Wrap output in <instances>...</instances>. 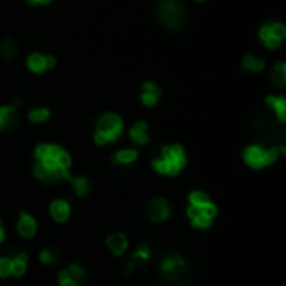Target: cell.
Wrapping results in <instances>:
<instances>
[{
    "label": "cell",
    "mask_w": 286,
    "mask_h": 286,
    "mask_svg": "<svg viewBox=\"0 0 286 286\" xmlns=\"http://www.w3.org/2000/svg\"><path fill=\"white\" fill-rule=\"evenodd\" d=\"M186 216H188V220L191 221V224L194 226V228L206 229V228H209V226L213 224L211 218L206 216V214L201 211V208H196V206H191V204L188 206Z\"/></svg>",
    "instance_id": "cell-11"
},
{
    "label": "cell",
    "mask_w": 286,
    "mask_h": 286,
    "mask_svg": "<svg viewBox=\"0 0 286 286\" xmlns=\"http://www.w3.org/2000/svg\"><path fill=\"white\" fill-rule=\"evenodd\" d=\"M137 156H139V153H137L136 149H121L117 151V153L114 154V158H112V162L114 164H121V166H127V164H132L137 161Z\"/></svg>",
    "instance_id": "cell-19"
},
{
    "label": "cell",
    "mask_w": 286,
    "mask_h": 286,
    "mask_svg": "<svg viewBox=\"0 0 286 286\" xmlns=\"http://www.w3.org/2000/svg\"><path fill=\"white\" fill-rule=\"evenodd\" d=\"M67 271H69V275L72 276V278H75L79 281V283H82L84 278H86V270L81 266V264H77V263H72V264H69V266L65 268Z\"/></svg>",
    "instance_id": "cell-27"
},
{
    "label": "cell",
    "mask_w": 286,
    "mask_h": 286,
    "mask_svg": "<svg viewBox=\"0 0 286 286\" xmlns=\"http://www.w3.org/2000/svg\"><path fill=\"white\" fill-rule=\"evenodd\" d=\"M129 137L136 146H146L149 142V134H147V124L146 123H136L129 129Z\"/></svg>",
    "instance_id": "cell-14"
},
{
    "label": "cell",
    "mask_w": 286,
    "mask_h": 286,
    "mask_svg": "<svg viewBox=\"0 0 286 286\" xmlns=\"http://www.w3.org/2000/svg\"><path fill=\"white\" fill-rule=\"evenodd\" d=\"M149 258H151V248L146 241H141L139 245H137L136 251L132 253L131 259H134V261H137L141 264H144V263L149 261Z\"/></svg>",
    "instance_id": "cell-21"
},
{
    "label": "cell",
    "mask_w": 286,
    "mask_h": 286,
    "mask_svg": "<svg viewBox=\"0 0 286 286\" xmlns=\"http://www.w3.org/2000/svg\"><path fill=\"white\" fill-rule=\"evenodd\" d=\"M189 204L191 206H196V208H203V206L209 204L211 203V199H209V196L206 194L203 191H192L191 194L188 197Z\"/></svg>",
    "instance_id": "cell-23"
},
{
    "label": "cell",
    "mask_w": 286,
    "mask_h": 286,
    "mask_svg": "<svg viewBox=\"0 0 286 286\" xmlns=\"http://www.w3.org/2000/svg\"><path fill=\"white\" fill-rule=\"evenodd\" d=\"M39 259H40V263H44V264H56L59 259V253L56 250H50V248L49 250H42L39 254Z\"/></svg>",
    "instance_id": "cell-26"
},
{
    "label": "cell",
    "mask_w": 286,
    "mask_h": 286,
    "mask_svg": "<svg viewBox=\"0 0 286 286\" xmlns=\"http://www.w3.org/2000/svg\"><path fill=\"white\" fill-rule=\"evenodd\" d=\"M49 213L56 222H65L70 216V204L65 199H54L50 203Z\"/></svg>",
    "instance_id": "cell-12"
},
{
    "label": "cell",
    "mask_w": 286,
    "mask_h": 286,
    "mask_svg": "<svg viewBox=\"0 0 286 286\" xmlns=\"http://www.w3.org/2000/svg\"><path fill=\"white\" fill-rule=\"evenodd\" d=\"M49 117H50V111L47 107H35V109H32V111L29 112V121L37 123V124L45 123Z\"/></svg>",
    "instance_id": "cell-25"
},
{
    "label": "cell",
    "mask_w": 286,
    "mask_h": 286,
    "mask_svg": "<svg viewBox=\"0 0 286 286\" xmlns=\"http://www.w3.org/2000/svg\"><path fill=\"white\" fill-rule=\"evenodd\" d=\"M31 5H47V3H50L52 0H27Z\"/></svg>",
    "instance_id": "cell-31"
},
{
    "label": "cell",
    "mask_w": 286,
    "mask_h": 286,
    "mask_svg": "<svg viewBox=\"0 0 286 286\" xmlns=\"http://www.w3.org/2000/svg\"><path fill=\"white\" fill-rule=\"evenodd\" d=\"M158 20L167 29H179L184 22V7L178 0H162L156 8Z\"/></svg>",
    "instance_id": "cell-4"
},
{
    "label": "cell",
    "mask_w": 286,
    "mask_h": 286,
    "mask_svg": "<svg viewBox=\"0 0 286 286\" xmlns=\"http://www.w3.org/2000/svg\"><path fill=\"white\" fill-rule=\"evenodd\" d=\"M186 164L188 158L184 153V147L179 144H171L164 146L161 149V154L153 161V169L158 171L159 174L178 176L186 167Z\"/></svg>",
    "instance_id": "cell-1"
},
{
    "label": "cell",
    "mask_w": 286,
    "mask_h": 286,
    "mask_svg": "<svg viewBox=\"0 0 286 286\" xmlns=\"http://www.w3.org/2000/svg\"><path fill=\"white\" fill-rule=\"evenodd\" d=\"M57 278H59V285H61V286H79V285H81L77 280L72 278V276L69 275V271H67V270L59 271Z\"/></svg>",
    "instance_id": "cell-28"
},
{
    "label": "cell",
    "mask_w": 286,
    "mask_h": 286,
    "mask_svg": "<svg viewBox=\"0 0 286 286\" xmlns=\"http://www.w3.org/2000/svg\"><path fill=\"white\" fill-rule=\"evenodd\" d=\"M266 104L275 111L276 117H278L280 123L286 121V99L285 95H268Z\"/></svg>",
    "instance_id": "cell-15"
},
{
    "label": "cell",
    "mask_w": 286,
    "mask_h": 286,
    "mask_svg": "<svg viewBox=\"0 0 286 286\" xmlns=\"http://www.w3.org/2000/svg\"><path fill=\"white\" fill-rule=\"evenodd\" d=\"M17 52V45L14 39H3L0 40V56L5 59H12Z\"/></svg>",
    "instance_id": "cell-24"
},
{
    "label": "cell",
    "mask_w": 286,
    "mask_h": 286,
    "mask_svg": "<svg viewBox=\"0 0 286 286\" xmlns=\"http://www.w3.org/2000/svg\"><path fill=\"white\" fill-rule=\"evenodd\" d=\"M27 69L33 74H44L47 70L45 65V56H42L39 52H33L27 57Z\"/></svg>",
    "instance_id": "cell-18"
},
{
    "label": "cell",
    "mask_w": 286,
    "mask_h": 286,
    "mask_svg": "<svg viewBox=\"0 0 286 286\" xmlns=\"http://www.w3.org/2000/svg\"><path fill=\"white\" fill-rule=\"evenodd\" d=\"M281 154H286L285 146H273L266 149L259 144H251L243 151V159L253 169H263V167H268L273 162H276V159Z\"/></svg>",
    "instance_id": "cell-3"
},
{
    "label": "cell",
    "mask_w": 286,
    "mask_h": 286,
    "mask_svg": "<svg viewBox=\"0 0 286 286\" xmlns=\"http://www.w3.org/2000/svg\"><path fill=\"white\" fill-rule=\"evenodd\" d=\"M3 238H5V229H3L2 222H0V243L3 241Z\"/></svg>",
    "instance_id": "cell-32"
},
{
    "label": "cell",
    "mask_w": 286,
    "mask_h": 286,
    "mask_svg": "<svg viewBox=\"0 0 286 286\" xmlns=\"http://www.w3.org/2000/svg\"><path fill=\"white\" fill-rule=\"evenodd\" d=\"M124 123L123 117L114 114V112H106L97 119L94 132V142L97 146H106L109 142H114L123 136Z\"/></svg>",
    "instance_id": "cell-2"
},
{
    "label": "cell",
    "mask_w": 286,
    "mask_h": 286,
    "mask_svg": "<svg viewBox=\"0 0 286 286\" xmlns=\"http://www.w3.org/2000/svg\"><path fill=\"white\" fill-rule=\"evenodd\" d=\"M17 231L19 234L25 239H31L35 236L37 233V222L33 220L32 214H29L27 211H20L19 213V222H17Z\"/></svg>",
    "instance_id": "cell-8"
},
{
    "label": "cell",
    "mask_w": 286,
    "mask_h": 286,
    "mask_svg": "<svg viewBox=\"0 0 286 286\" xmlns=\"http://www.w3.org/2000/svg\"><path fill=\"white\" fill-rule=\"evenodd\" d=\"M144 213L153 222H164L171 216V206L164 197H153L144 206Z\"/></svg>",
    "instance_id": "cell-7"
},
{
    "label": "cell",
    "mask_w": 286,
    "mask_h": 286,
    "mask_svg": "<svg viewBox=\"0 0 286 286\" xmlns=\"http://www.w3.org/2000/svg\"><path fill=\"white\" fill-rule=\"evenodd\" d=\"M45 65H47V70L54 69V67L57 65V59L54 56H45Z\"/></svg>",
    "instance_id": "cell-30"
},
{
    "label": "cell",
    "mask_w": 286,
    "mask_h": 286,
    "mask_svg": "<svg viewBox=\"0 0 286 286\" xmlns=\"http://www.w3.org/2000/svg\"><path fill=\"white\" fill-rule=\"evenodd\" d=\"M196 2H203V0H196Z\"/></svg>",
    "instance_id": "cell-33"
},
{
    "label": "cell",
    "mask_w": 286,
    "mask_h": 286,
    "mask_svg": "<svg viewBox=\"0 0 286 286\" xmlns=\"http://www.w3.org/2000/svg\"><path fill=\"white\" fill-rule=\"evenodd\" d=\"M10 258H0V278H8L10 276Z\"/></svg>",
    "instance_id": "cell-29"
},
{
    "label": "cell",
    "mask_w": 286,
    "mask_h": 286,
    "mask_svg": "<svg viewBox=\"0 0 286 286\" xmlns=\"http://www.w3.org/2000/svg\"><path fill=\"white\" fill-rule=\"evenodd\" d=\"M184 270H186V259H184L179 253H174V251L167 253L161 259V263H159V271H161V275L164 278L169 281L178 280L179 276L183 275Z\"/></svg>",
    "instance_id": "cell-6"
},
{
    "label": "cell",
    "mask_w": 286,
    "mask_h": 286,
    "mask_svg": "<svg viewBox=\"0 0 286 286\" xmlns=\"http://www.w3.org/2000/svg\"><path fill=\"white\" fill-rule=\"evenodd\" d=\"M161 87L154 82H144L141 86V100L146 107H154L161 99Z\"/></svg>",
    "instance_id": "cell-9"
},
{
    "label": "cell",
    "mask_w": 286,
    "mask_h": 286,
    "mask_svg": "<svg viewBox=\"0 0 286 286\" xmlns=\"http://www.w3.org/2000/svg\"><path fill=\"white\" fill-rule=\"evenodd\" d=\"M271 82L276 87H285L286 86V64L285 62H278L273 65L271 70Z\"/></svg>",
    "instance_id": "cell-20"
},
{
    "label": "cell",
    "mask_w": 286,
    "mask_h": 286,
    "mask_svg": "<svg viewBox=\"0 0 286 286\" xmlns=\"http://www.w3.org/2000/svg\"><path fill=\"white\" fill-rule=\"evenodd\" d=\"M19 106V100L8 106H0V131H5L15 123V111Z\"/></svg>",
    "instance_id": "cell-13"
},
{
    "label": "cell",
    "mask_w": 286,
    "mask_h": 286,
    "mask_svg": "<svg viewBox=\"0 0 286 286\" xmlns=\"http://www.w3.org/2000/svg\"><path fill=\"white\" fill-rule=\"evenodd\" d=\"M67 183H69L70 186L74 188V191L77 192V194L81 196V197H84V196L89 194V191H91V183H89V179L84 178V176H72V174H70V176H69V179H67Z\"/></svg>",
    "instance_id": "cell-17"
},
{
    "label": "cell",
    "mask_w": 286,
    "mask_h": 286,
    "mask_svg": "<svg viewBox=\"0 0 286 286\" xmlns=\"http://www.w3.org/2000/svg\"><path fill=\"white\" fill-rule=\"evenodd\" d=\"M106 245L114 256H123L126 253V250H127L129 241L124 233H111L106 238Z\"/></svg>",
    "instance_id": "cell-10"
},
{
    "label": "cell",
    "mask_w": 286,
    "mask_h": 286,
    "mask_svg": "<svg viewBox=\"0 0 286 286\" xmlns=\"http://www.w3.org/2000/svg\"><path fill=\"white\" fill-rule=\"evenodd\" d=\"M27 261H29V254L25 253V251L17 253V256L12 259V263H10V275L12 276H24L25 271H27Z\"/></svg>",
    "instance_id": "cell-16"
},
{
    "label": "cell",
    "mask_w": 286,
    "mask_h": 286,
    "mask_svg": "<svg viewBox=\"0 0 286 286\" xmlns=\"http://www.w3.org/2000/svg\"><path fill=\"white\" fill-rule=\"evenodd\" d=\"M243 69L248 72H261L264 69V61L253 56H246L243 57Z\"/></svg>",
    "instance_id": "cell-22"
},
{
    "label": "cell",
    "mask_w": 286,
    "mask_h": 286,
    "mask_svg": "<svg viewBox=\"0 0 286 286\" xmlns=\"http://www.w3.org/2000/svg\"><path fill=\"white\" fill-rule=\"evenodd\" d=\"M286 37V27L281 22H268L259 29V39L264 44V47L270 50L280 49Z\"/></svg>",
    "instance_id": "cell-5"
}]
</instances>
